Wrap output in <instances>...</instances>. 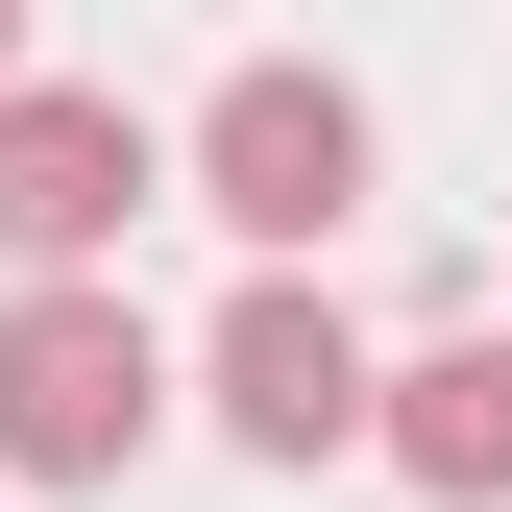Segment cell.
Listing matches in <instances>:
<instances>
[{"label":"cell","mask_w":512,"mask_h":512,"mask_svg":"<svg viewBox=\"0 0 512 512\" xmlns=\"http://www.w3.org/2000/svg\"><path fill=\"white\" fill-rule=\"evenodd\" d=\"M171 171H196V220H244V244L293 269V244L366 220V98L317 74V49H244V74L196 98V147H171Z\"/></svg>","instance_id":"obj_2"},{"label":"cell","mask_w":512,"mask_h":512,"mask_svg":"<svg viewBox=\"0 0 512 512\" xmlns=\"http://www.w3.org/2000/svg\"><path fill=\"white\" fill-rule=\"evenodd\" d=\"M147 415H171V342H147L122 269H25V293H0V464H25V488L147 464Z\"/></svg>","instance_id":"obj_1"},{"label":"cell","mask_w":512,"mask_h":512,"mask_svg":"<svg viewBox=\"0 0 512 512\" xmlns=\"http://www.w3.org/2000/svg\"><path fill=\"white\" fill-rule=\"evenodd\" d=\"M0 74H25V0H0Z\"/></svg>","instance_id":"obj_6"},{"label":"cell","mask_w":512,"mask_h":512,"mask_svg":"<svg viewBox=\"0 0 512 512\" xmlns=\"http://www.w3.org/2000/svg\"><path fill=\"white\" fill-rule=\"evenodd\" d=\"M366 464H415L439 512H512V342H415V366H366Z\"/></svg>","instance_id":"obj_5"},{"label":"cell","mask_w":512,"mask_h":512,"mask_svg":"<svg viewBox=\"0 0 512 512\" xmlns=\"http://www.w3.org/2000/svg\"><path fill=\"white\" fill-rule=\"evenodd\" d=\"M196 391H220L244 464H366V317L317 293V269H269V293L220 317V366H196Z\"/></svg>","instance_id":"obj_4"},{"label":"cell","mask_w":512,"mask_h":512,"mask_svg":"<svg viewBox=\"0 0 512 512\" xmlns=\"http://www.w3.org/2000/svg\"><path fill=\"white\" fill-rule=\"evenodd\" d=\"M171 196V147L74 74H0V269H122V220Z\"/></svg>","instance_id":"obj_3"}]
</instances>
